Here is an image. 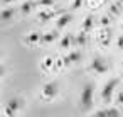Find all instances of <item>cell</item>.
<instances>
[{"label": "cell", "instance_id": "obj_1", "mask_svg": "<svg viewBox=\"0 0 123 117\" xmlns=\"http://www.w3.org/2000/svg\"><path fill=\"white\" fill-rule=\"evenodd\" d=\"M93 102H94V85L91 81H88L83 87L81 97H79V107H81V110H89L93 107Z\"/></svg>", "mask_w": 123, "mask_h": 117}, {"label": "cell", "instance_id": "obj_2", "mask_svg": "<svg viewBox=\"0 0 123 117\" xmlns=\"http://www.w3.org/2000/svg\"><path fill=\"white\" fill-rule=\"evenodd\" d=\"M118 83H120L118 78H111V80H108V81L103 85V88H101V100H103V103H110V102H111L113 93H115Z\"/></svg>", "mask_w": 123, "mask_h": 117}, {"label": "cell", "instance_id": "obj_3", "mask_svg": "<svg viewBox=\"0 0 123 117\" xmlns=\"http://www.w3.org/2000/svg\"><path fill=\"white\" fill-rule=\"evenodd\" d=\"M41 93H42V98H44L46 102L54 100V98L57 97V93H59V83H57V81H47V83L42 87Z\"/></svg>", "mask_w": 123, "mask_h": 117}, {"label": "cell", "instance_id": "obj_4", "mask_svg": "<svg viewBox=\"0 0 123 117\" xmlns=\"http://www.w3.org/2000/svg\"><path fill=\"white\" fill-rule=\"evenodd\" d=\"M91 70H93L94 73H98V75H105V73H108L110 66H108V63H106L105 58L96 56V58L91 59Z\"/></svg>", "mask_w": 123, "mask_h": 117}, {"label": "cell", "instance_id": "obj_5", "mask_svg": "<svg viewBox=\"0 0 123 117\" xmlns=\"http://www.w3.org/2000/svg\"><path fill=\"white\" fill-rule=\"evenodd\" d=\"M14 17H15V7H5V9H2V12H0V21L4 24H7Z\"/></svg>", "mask_w": 123, "mask_h": 117}, {"label": "cell", "instance_id": "obj_6", "mask_svg": "<svg viewBox=\"0 0 123 117\" xmlns=\"http://www.w3.org/2000/svg\"><path fill=\"white\" fill-rule=\"evenodd\" d=\"M79 59H81V53L79 51H71V53H68V56L62 58V63H64V66H68V65L78 63Z\"/></svg>", "mask_w": 123, "mask_h": 117}, {"label": "cell", "instance_id": "obj_7", "mask_svg": "<svg viewBox=\"0 0 123 117\" xmlns=\"http://www.w3.org/2000/svg\"><path fill=\"white\" fill-rule=\"evenodd\" d=\"M19 107H20V100L19 98H10L9 103H7V109L4 110V114L5 115H12V114H15L19 110Z\"/></svg>", "mask_w": 123, "mask_h": 117}, {"label": "cell", "instance_id": "obj_8", "mask_svg": "<svg viewBox=\"0 0 123 117\" xmlns=\"http://www.w3.org/2000/svg\"><path fill=\"white\" fill-rule=\"evenodd\" d=\"M71 19H73L71 14H62V15L56 21V27H57V29H64V27L71 22Z\"/></svg>", "mask_w": 123, "mask_h": 117}, {"label": "cell", "instance_id": "obj_9", "mask_svg": "<svg viewBox=\"0 0 123 117\" xmlns=\"http://www.w3.org/2000/svg\"><path fill=\"white\" fill-rule=\"evenodd\" d=\"M25 43H29V44H37V43H42V34L41 32H29L27 34V37H25Z\"/></svg>", "mask_w": 123, "mask_h": 117}, {"label": "cell", "instance_id": "obj_10", "mask_svg": "<svg viewBox=\"0 0 123 117\" xmlns=\"http://www.w3.org/2000/svg\"><path fill=\"white\" fill-rule=\"evenodd\" d=\"M36 5H37L36 2H32V0H27V2H24V4L20 5V12H22V14H31V12L34 10Z\"/></svg>", "mask_w": 123, "mask_h": 117}, {"label": "cell", "instance_id": "obj_11", "mask_svg": "<svg viewBox=\"0 0 123 117\" xmlns=\"http://www.w3.org/2000/svg\"><path fill=\"white\" fill-rule=\"evenodd\" d=\"M96 115H120V109H115V107H106L103 110H98Z\"/></svg>", "mask_w": 123, "mask_h": 117}, {"label": "cell", "instance_id": "obj_12", "mask_svg": "<svg viewBox=\"0 0 123 117\" xmlns=\"http://www.w3.org/2000/svg\"><path fill=\"white\" fill-rule=\"evenodd\" d=\"M56 39H57V32H54V31H49V32L42 34V43H46V44L54 43Z\"/></svg>", "mask_w": 123, "mask_h": 117}, {"label": "cell", "instance_id": "obj_13", "mask_svg": "<svg viewBox=\"0 0 123 117\" xmlns=\"http://www.w3.org/2000/svg\"><path fill=\"white\" fill-rule=\"evenodd\" d=\"M71 44H73V36H71V34H66V36L62 37V41H61V48L66 49V48H69Z\"/></svg>", "mask_w": 123, "mask_h": 117}, {"label": "cell", "instance_id": "obj_14", "mask_svg": "<svg viewBox=\"0 0 123 117\" xmlns=\"http://www.w3.org/2000/svg\"><path fill=\"white\" fill-rule=\"evenodd\" d=\"M44 68L46 70H54V58L52 56H46L44 58Z\"/></svg>", "mask_w": 123, "mask_h": 117}, {"label": "cell", "instance_id": "obj_15", "mask_svg": "<svg viewBox=\"0 0 123 117\" xmlns=\"http://www.w3.org/2000/svg\"><path fill=\"white\" fill-rule=\"evenodd\" d=\"M93 27V19L91 17H86V21H84V24H83V29L84 31H89Z\"/></svg>", "mask_w": 123, "mask_h": 117}, {"label": "cell", "instance_id": "obj_16", "mask_svg": "<svg viewBox=\"0 0 123 117\" xmlns=\"http://www.w3.org/2000/svg\"><path fill=\"white\" fill-rule=\"evenodd\" d=\"M39 5L41 7H51V5H54V0H39Z\"/></svg>", "mask_w": 123, "mask_h": 117}, {"label": "cell", "instance_id": "obj_17", "mask_svg": "<svg viewBox=\"0 0 123 117\" xmlns=\"http://www.w3.org/2000/svg\"><path fill=\"white\" fill-rule=\"evenodd\" d=\"M78 44H86V37H84V34H79V37H78Z\"/></svg>", "mask_w": 123, "mask_h": 117}, {"label": "cell", "instance_id": "obj_18", "mask_svg": "<svg viewBox=\"0 0 123 117\" xmlns=\"http://www.w3.org/2000/svg\"><path fill=\"white\" fill-rule=\"evenodd\" d=\"M118 102L123 103V92H118Z\"/></svg>", "mask_w": 123, "mask_h": 117}, {"label": "cell", "instance_id": "obj_19", "mask_svg": "<svg viewBox=\"0 0 123 117\" xmlns=\"http://www.w3.org/2000/svg\"><path fill=\"white\" fill-rule=\"evenodd\" d=\"M14 2H15V0H2L4 5H9V4H14Z\"/></svg>", "mask_w": 123, "mask_h": 117}, {"label": "cell", "instance_id": "obj_20", "mask_svg": "<svg viewBox=\"0 0 123 117\" xmlns=\"http://www.w3.org/2000/svg\"><path fill=\"white\" fill-rule=\"evenodd\" d=\"M118 46H120V48H121V49H123V36H121V37H120V39H118Z\"/></svg>", "mask_w": 123, "mask_h": 117}, {"label": "cell", "instance_id": "obj_21", "mask_svg": "<svg viewBox=\"0 0 123 117\" xmlns=\"http://www.w3.org/2000/svg\"><path fill=\"white\" fill-rule=\"evenodd\" d=\"M120 2H123V0H120Z\"/></svg>", "mask_w": 123, "mask_h": 117}]
</instances>
